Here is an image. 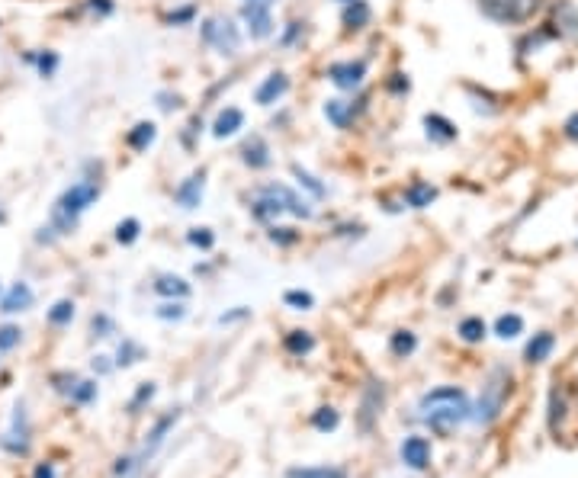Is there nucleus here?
<instances>
[{"label":"nucleus","mask_w":578,"mask_h":478,"mask_svg":"<svg viewBox=\"0 0 578 478\" xmlns=\"http://www.w3.org/2000/svg\"><path fill=\"white\" fill-rule=\"evenodd\" d=\"M460 334H463V341L469 344H476L485 337V325H482V318H466L463 325H460Z\"/></svg>","instance_id":"nucleus-31"},{"label":"nucleus","mask_w":578,"mask_h":478,"mask_svg":"<svg viewBox=\"0 0 578 478\" xmlns=\"http://www.w3.org/2000/svg\"><path fill=\"white\" fill-rule=\"evenodd\" d=\"M29 61H36V65H39V71H42L45 77H49V74L55 71V65H58V58H55V55H39V58H33V55H29Z\"/></svg>","instance_id":"nucleus-44"},{"label":"nucleus","mask_w":578,"mask_h":478,"mask_svg":"<svg viewBox=\"0 0 578 478\" xmlns=\"http://www.w3.org/2000/svg\"><path fill=\"white\" fill-rule=\"evenodd\" d=\"M100 199V187L94 180H81L74 183V187H68L62 196H58V203L52 209V228L49 231H58V235H68V231H74V225H78L81 215L94 206Z\"/></svg>","instance_id":"nucleus-2"},{"label":"nucleus","mask_w":578,"mask_h":478,"mask_svg":"<svg viewBox=\"0 0 578 478\" xmlns=\"http://www.w3.org/2000/svg\"><path fill=\"white\" fill-rule=\"evenodd\" d=\"M94 331H100V337H110V331H113V321L106 318V315L94 318Z\"/></svg>","instance_id":"nucleus-45"},{"label":"nucleus","mask_w":578,"mask_h":478,"mask_svg":"<svg viewBox=\"0 0 578 478\" xmlns=\"http://www.w3.org/2000/svg\"><path fill=\"white\" fill-rule=\"evenodd\" d=\"M521 331H524V318L521 315H501L495 321V334L505 337V341H511V337H517Z\"/></svg>","instance_id":"nucleus-26"},{"label":"nucleus","mask_w":578,"mask_h":478,"mask_svg":"<svg viewBox=\"0 0 578 478\" xmlns=\"http://www.w3.org/2000/svg\"><path fill=\"white\" fill-rule=\"evenodd\" d=\"M151 395H155V385H151V382H142V389H139V392H135V398H132V402H129V411L135 414V411H139V405L151 402Z\"/></svg>","instance_id":"nucleus-42"},{"label":"nucleus","mask_w":578,"mask_h":478,"mask_svg":"<svg viewBox=\"0 0 578 478\" xmlns=\"http://www.w3.org/2000/svg\"><path fill=\"white\" fill-rule=\"evenodd\" d=\"M312 424H315V430H334L341 424V418H338V411H334V408H318Z\"/></svg>","instance_id":"nucleus-33"},{"label":"nucleus","mask_w":578,"mask_h":478,"mask_svg":"<svg viewBox=\"0 0 578 478\" xmlns=\"http://www.w3.org/2000/svg\"><path fill=\"white\" fill-rule=\"evenodd\" d=\"M437 199V190L431 187V183H424V180H415L412 187L405 190V203L412 206V209H424V206H431Z\"/></svg>","instance_id":"nucleus-23"},{"label":"nucleus","mask_w":578,"mask_h":478,"mask_svg":"<svg viewBox=\"0 0 578 478\" xmlns=\"http://www.w3.org/2000/svg\"><path fill=\"white\" fill-rule=\"evenodd\" d=\"M312 296L309 292H299V289H293V292H286V305H293V308H299V312H306V308H312Z\"/></svg>","instance_id":"nucleus-40"},{"label":"nucleus","mask_w":578,"mask_h":478,"mask_svg":"<svg viewBox=\"0 0 578 478\" xmlns=\"http://www.w3.org/2000/svg\"><path fill=\"white\" fill-rule=\"evenodd\" d=\"M370 17H373V10L367 0H351V4H344V26L351 29V33H357V29L363 26H370Z\"/></svg>","instance_id":"nucleus-18"},{"label":"nucleus","mask_w":578,"mask_h":478,"mask_svg":"<svg viewBox=\"0 0 578 478\" xmlns=\"http://www.w3.org/2000/svg\"><path fill=\"white\" fill-rule=\"evenodd\" d=\"M20 344V328H13V325H4L0 328V353H7Z\"/></svg>","instance_id":"nucleus-38"},{"label":"nucleus","mask_w":578,"mask_h":478,"mask_svg":"<svg viewBox=\"0 0 578 478\" xmlns=\"http://www.w3.org/2000/svg\"><path fill=\"white\" fill-rule=\"evenodd\" d=\"M203 187H206V171L187 177V180L180 183V187L174 190L177 206H184V209H196V206H200V199H203Z\"/></svg>","instance_id":"nucleus-12"},{"label":"nucleus","mask_w":578,"mask_h":478,"mask_svg":"<svg viewBox=\"0 0 578 478\" xmlns=\"http://www.w3.org/2000/svg\"><path fill=\"white\" fill-rule=\"evenodd\" d=\"M241 126H245V113L235 110V106H225V110L216 116V122H212V135L228 138V135H235Z\"/></svg>","instance_id":"nucleus-17"},{"label":"nucleus","mask_w":578,"mask_h":478,"mask_svg":"<svg viewBox=\"0 0 578 478\" xmlns=\"http://www.w3.org/2000/svg\"><path fill=\"white\" fill-rule=\"evenodd\" d=\"M52 382H55V392H62V395L71 398L74 385H78V376H74V373H58V376H52Z\"/></svg>","instance_id":"nucleus-39"},{"label":"nucleus","mask_w":578,"mask_h":478,"mask_svg":"<svg viewBox=\"0 0 578 478\" xmlns=\"http://www.w3.org/2000/svg\"><path fill=\"white\" fill-rule=\"evenodd\" d=\"M418 418L428 424L434 434L450 437L453 430L469 418V398L463 389H456V385H444V389H434L421 398Z\"/></svg>","instance_id":"nucleus-1"},{"label":"nucleus","mask_w":578,"mask_h":478,"mask_svg":"<svg viewBox=\"0 0 578 478\" xmlns=\"http://www.w3.org/2000/svg\"><path fill=\"white\" fill-rule=\"evenodd\" d=\"M29 305H33V289H29L26 283H13L10 292L4 296V302H0V312H7V315L26 312Z\"/></svg>","instance_id":"nucleus-16"},{"label":"nucleus","mask_w":578,"mask_h":478,"mask_svg":"<svg viewBox=\"0 0 578 478\" xmlns=\"http://www.w3.org/2000/svg\"><path fill=\"white\" fill-rule=\"evenodd\" d=\"M383 402H386V389L383 382H367V389H363V398H360V430L367 434V430H373L376 418L383 414Z\"/></svg>","instance_id":"nucleus-9"},{"label":"nucleus","mask_w":578,"mask_h":478,"mask_svg":"<svg viewBox=\"0 0 578 478\" xmlns=\"http://www.w3.org/2000/svg\"><path fill=\"white\" fill-rule=\"evenodd\" d=\"M190 17H193V7H184V10L171 13V17H167V20H171V23H187Z\"/></svg>","instance_id":"nucleus-48"},{"label":"nucleus","mask_w":578,"mask_h":478,"mask_svg":"<svg viewBox=\"0 0 578 478\" xmlns=\"http://www.w3.org/2000/svg\"><path fill=\"white\" fill-rule=\"evenodd\" d=\"M424 129H428V138H431V142H440V145H447V142H453V138H456L453 122L444 119V116H437V113L424 116Z\"/></svg>","instance_id":"nucleus-19"},{"label":"nucleus","mask_w":578,"mask_h":478,"mask_svg":"<svg viewBox=\"0 0 578 478\" xmlns=\"http://www.w3.org/2000/svg\"><path fill=\"white\" fill-rule=\"evenodd\" d=\"M0 446H4V450L13 453V456H26L29 453V421H26V408L23 405L13 408L10 427H7V434L0 437Z\"/></svg>","instance_id":"nucleus-8"},{"label":"nucleus","mask_w":578,"mask_h":478,"mask_svg":"<svg viewBox=\"0 0 578 478\" xmlns=\"http://www.w3.org/2000/svg\"><path fill=\"white\" fill-rule=\"evenodd\" d=\"M415 347H418V341H415L412 331L392 334V353H395V357H408V353H415Z\"/></svg>","instance_id":"nucleus-28"},{"label":"nucleus","mask_w":578,"mask_h":478,"mask_svg":"<svg viewBox=\"0 0 578 478\" xmlns=\"http://www.w3.org/2000/svg\"><path fill=\"white\" fill-rule=\"evenodd\" d=\"M145 357V350L135 344V341H123L119 344V353H116V363L119 366H132V363H139Z\"/></svg>","instance_id":"nucleus-29"},{"label":"nucleus","mask_w":578,"mask_h":478,"mask_svg":"<svg viewBox=\"0 0 578 478\" xmlns=\"http://www.w3.org/2000/svg\"><path fill=\"white\" fill-rule=\"evenodd\" d=\"M177 418H180V411H171V414H164V418L155 424V430L148 434V443H145V453H142V459H148L151 453L158 450V446L164 443V437H167V430H171L174 424H177Z\"/></svg>","instance_id":"nucleus-22"},{"label":"nucleus","mask_w":578,"mask_h":478,"mask_svg":"<svg viewBox=\"0 0 578 478\" xmlns=\"http://www.w3.org/2000/svg\"><path fill=\"white\" fill-rule=\"evenodd\" d=\"M293 174H296V180L302 183V187H306L315 199H322L325 196V187H322V183H318L309 171H302V167L299 164H293Z\"/></svg>","instance_id":"nucleus-32"},{"label":"nucleus","mask_w":578,"mask_h":478,"mask_svg":"<svg viewBox=\"0 0 578 478\" xmlns=\"http://www.w3.org/2000/svg\"><path fill=\"white\" fill-rule=\"evenodd\" d=\"M363 106H354V103H347V100H328L325 103V116L331 126H338V129H351L354 126V119L360 116Z\"/></svg>","instance_id":"nucleus-14"},{"label":"nucleus","mask_w":578,"mask_h":478,"mask_svg":"<svg viewBox=\"0 0 578 478\" xmlns=\"http://www.w3.org/2000/svg\"><path fill=\"white\" fill-rule=\"evenodd\" d=\"M562 418H566V395H562V389H553V395H550V427L556 430Z\"/></svg>","instance_id":"nucleus-30"},{"label":"nucleus","mask_w":578,"mask_h":478,"mask_svg":"<svg viewBox=\"0 0 578 478\" xmlns=\"http://www.w3.org/2000/svg\"><path fill=\"white\" fill-rule=\"evenodd\" d=\"M71 318H74V302H68V299L55 302V308L49 312V321H52V325H68Z\"/></svg>","instance_id":"nucleus-35"},{"label":"nucleus","mask_w":578,"mask_h":478,"mask_svg":"<svg viewBox=\"0 0 578 478\" xmlns=\"http://www.w3.org/2000/svg\"><path fill=\"white\" fill-rule=\"evenodd\" d=\"M566 135L572 138V142H578V113L566 122Z\"/></svg>","instance_id":"nucleus-50"},{"label":"nucleus","mask_w":578,"mask_h":478,"mask_svg":"<svg viewBox=\"0 0 578 478\" xmlns=\"http://www.w3.org/2000/svg\"><path fill=\"white\" fill-rule=\"evenodd\" d=\"M155 292H158V296H167V299H187L190 296V283L184 280V276L164 273V276H158Z\"/></svg>","instance_id":"nucleus-20"},{"label":"nucleus","mask_w":578,"mask_h":478,"mask_svg":"<svg viewBox=\"0 0 578 478\" xmlns=\"http://www.w3.org/2000/svg\"><path fill=\"white\" fill-rule=\"evenodd\" d=\"M286 90H289V77H286L283 71H273L267 81L257 87L254 97H257V103H261V106H273V103H277V100L286 94Z\"/></svg>","instance_id":"nucleus-15"},{"label":"nucleus","mask_w":578,"mask_h":478,"mask_svg":"<svg viewBox=\"0 0 578 478\" xmlns=\"http://www.w3.org/2000/svg\"><path fill=\"white\" fill-rule=\"evenodd\" d=\"M241 20H245L251 39H267L273 33L270 0H245V7H241Z\"/></svg>","instance_id":"nucleus-7"},{"label":"nucleus","mask_w":578,"mask_h":478,"mask_svg":"<svg viewBox=\"0 0 578 478\" xmlns=\"http://www.w3.org/2000/svg\"><path fill=\"white\" fill-rule=\"evenodd\" d=\"M328 77L334 87L341 90H357L363 84V77H367V61H334L328 68Z\"/></svg>","instance_id":"nucleus-10"},{"label":"nucleus","mask_w":578,"mask_h":478,"mask_svg":"<svg viewBox=\"0 0 578 478\" xmlns=\"http://www.w3.org/2000/svg\"><path fill=\"white\" fill-rule=\"evenodd\" d=\"M241 161H245L251 171H264L270 167V148L261 135H251L245 145H241Z\"/></svg>","instance_id":"nucleus-13"},{"label":"nucleus","mask_w":578,"mask_h":478,"mask_svg":"<svg viewBox=\"0 0 578 478\" xmlns=\"http://www.w3.org/2000/svg\"><path fill=\"white\" fill-rule=\"evenodd\" d=\"M479 10L495 23H527L540 10V0H479Z\"/></svg>","instance_id":"nucleus-5"},{"label":"nucleus","mask_w":578,"mask_h":478,"mask_svg":"<svg viewBox=\"0 0 578 478\" xmlns=\"http://www.w3.org/2000/svg\"><path fill=\"white\" fill-rule=\"evenodd\" d=\"M187 241L193 244V248H203V251H209L212 244H216V238H212V231H209V228H190Z\"/></svg>","instance_id":"nucleus-37"},{"label":"nucleus","mask_w":578,"mask_h":478,"mask_svg":"<svg viewBox=\"0 0 578 478\" xmlns=\"http://www.w3.org/2000/svg\"><path fill=\"white\" fill-rule=\"evenodd\" d=\"M286 478H347L338 466H306V469H289Z\"/></svg>","instance_id":"nucleus-25"},{"label":"nucleus","mask_w":578,"mask_h":478,"mask_svg":"<svg viewBox=\"0 0 578 478\" xmlns=\"http://www.w3.org/2000/svg\"><path fill=\"white\" fill-rule=\"evenodd\" d=\"M184 315H187V308L180 305V302H174V305L167 302V305H161V308H158V318H161V321H180Z\"/></svg>","instance_id":"nucleus-41"},{"label":"nucleus","mask_w":578,"mask_h":478,"mask_svg":"<svg viewBox=\"0 0 578 478\" xmlns=\"http://www.w3.org/2000/svg\"><path fill=\"white\" fill-rule=\"evenodd\" d=\"M296 215V219H312V209L306 206V199H299L289 187L283 183H270V187H261L257 190V199H254V215L257 219H270V215Z\"/></svg>","instance_id":"nucleus-3"},{"label":"nucleus","mask_w":578,"mask_h":478,"mask_svg":"<svg viewBox=\"0 0 578 478\" xmlns=\"http://www.w3.org/2000/svg\"><path fill=\"white\" fill-rule=\"evenodd\" d=\"M33 478H55V469L49 466V462H39L36 466V475Z\"/></svg>","instance_id":"nucleus-49"},{"label":"nucleus","mask_w":578,"mask_h":478,"mask_svg":"<svg viewBox=\"0 0 578 478\" xmlns=\"http://www.w3.org/2000/svg\"><path fill=\"white\" fill-rule=\"evenodd\" d=\"M341 4H351V0H341Z\"/></svg>","instance_id":"nucleus-52"},{"label":"nucleus","mask_w":578,"mask_h":478,"mask_svg":"<svg viewBox=\"0 0 578 478\" xmlns=\"http://www.w3.org/2000/svg\"><path fill=\"white\" fill-rule=\"evenodd\" d=\"M553 347H556V337L550 331H540V334H534V341L527 344L524 357H527V363H543L553 353Z\"/></svg>","instance_id":"nucleus-21"},{"label":"nucleus","mask_w":578,"mask_h":478,"mask_svg":"<svg viewBox=\"0 0 578 478\" xmlns=\"http://www.w3.org/2000/svg\"><path fill=\"white\" fill-rule=\"evenodd\" d=\"M402 462H405L408 469H415V472L428 469V462H431V443L424 440V437H408V440L402 443Z\"/></svg>","instance_id":"nucleus-11"},{"label":"nucleus","mask_w":578,"mask_h":478,"mask_svg":"<svg viewBox=\"0 0 578 478\" xmlns=\"http://www.w3.org/2000/svg\"><path fill=\"white\" fill-rule=\"evenodd\" d=\"M87 7L94 10V13H100V17H106V13H113V4H110V0H90Z\"/></svg>","instance_id":"nucleus-46"},{"label":"nucleus","mask_w":578,"mask_h":478,"mask_svg":"<svg viewBox=\"0 0 578 478\" xmlns=\"http://www.w3.org/2000/svg\"><path fill=\"white\" fill-rule=\"evenodd\" d=\"M200 33H203V42L212 45L219 55H235L241 49V33L228 17H209Z\"/></svg>","instance_id":"nucleus-6"},{"label":"nucleus","mask_w":578,"mask_h":478,"mask_svg":"<svg viewBox=\"0 0 578 478\" xmlns=\"http://www.w3.org/2000/svg\"><path fill=\"white\" fill-rule=\"evenodd\" d=\"M315 347V341H312V334L309 331H293L286 337V350L289 353H296V357H302V353H309Z\"/></svg>","instance_id":"nucleus-27"},{"label":"nucleus","mask_w":578,"mask_h":478,"mask_svg":"<svg viewBox=\"0 0 578 478\" xmlns=\"http://www.w3.org/2000/svg\"><path fill=\"white\" fill-rule=\"evenodd\" d=\"M392 90H408V81H402V74H395V81H389Z\"/></svg>","instance_id":"nucleus-51"},{"label":"nucleus","mask_w":578,"mask_h":478,"mask_svg":"<svg viewBox=\"0 0 578 478\" xmlns=\"http://www.w3.org/2000/svg\"><path fill=\"white\" fill-rule=\"evenodd\" d=\"M155 135H158V129H155V122H139L129 135H126V142H129V148H135V151H145L151 142H155Z\"/></svg>","instance_id":"nucleus-24"},{"label":"nucleus","mask_w":578,"mask_h":478,"mask_svg":"<svg viewBox=\"0 0 578 478\" xmlns=\"http://www.w3.org/2000/svg\"><path fill=\"white\" fill-rule=\"evenodd\" d=\"M139 222H135V219H126V222H119L116 225V241L119 244H132L135 238H139Z\"/></svg>","instance_id":"nucleus-36"},{"label":"nucleus","mask_w":578,"mask_h":478,"mask_svg":"<svg viewBox=\"0 0 578 478\" xmlns=\"http://www.w3.org/2000/svg\"><path fill=\"white\" fill-rule=\"evenodd\" d=\"M511 395V373L508 369H492L489 382L482 385V398H479V411H476V421L479 424H492L501 408H505Z\"/></svg>","instance_id":"nucleus-4"},{"label":"nucleus","mask_w":578,"mask_h":478,"mask_svg":"<svg viewBox=\"0 0 578 478\" xmlns=\"http://www.w3.org/2000/svg\"><path fill=\"white\" fill-rule=\"evenodd\" d=\"M241 318H248V308H238V312H228L219 318V325H232V321H241Z\"/></svg>","instance_id":"nucleus-47"},{"label":"nucleus","mask_w":578,"mask_h":478,"mask_svg":"<svg viewBox=\"0 0 578 478\" xmlns=\"http://www.w3.org/2000/svg\"><path fill=\"white\" fill-rule=\"evenodd\" d=\"M94 398H97V385H94V382H84V379H78V385H74V392H71V402L87 405V402H94Z\"/></svg>","instance_id":"nucleus-34"},{"label":"nucleus","mask_w":578,"mask_h":478,"mask_svg":"<svg viewBox=\"0 0 578 478\" xmlns=\"http://www.w3.org/2000/svg\"><path fill=\"white\" fill-rule=\"evenodd\" d=\"M299 235H296V231L293 228H270V241L273 244H293Z\"/></svg>","instance_id":"nucleus-43"}]
</instances>
